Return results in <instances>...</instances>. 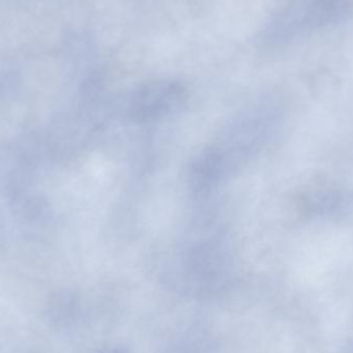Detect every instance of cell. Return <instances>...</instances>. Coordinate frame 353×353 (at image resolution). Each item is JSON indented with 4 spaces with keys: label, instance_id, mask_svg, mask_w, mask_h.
<instances>
[{
    "label": "cell",
    "instance_id": "obj_3",
    "mask_svg": "<svg viewBox=\"0 0 353 353\" xmlns=\"http://www.w3.org/2000/svg\"><path fill=\"white\" fill-rule=\"evenodd\" d=\"M350 0H310L305 2L306 29H317L339 23L350 14Z\"/></svg>",
    "mask_w": 353,
    "mask_h": 353
},
{
    "label": "cell",
    "instance_id": "obj_7",
    "mask_svg": "<svg viewBox=\"0 0 353 353\" xmlns=\"http://www.w3.org/2000/svg\"><path fill=\"white\" fill-rule=\"evenodd\" d=\"M342 353H353V340L346 346L345 350H344V352Z\"/></svg>",
    "mask_w": 353,
    "mask_h": 353
},
{
    "label": "cell",
    "instance_id": "obj_2",
    "mask_svg": "<svg viewBox=\"0 0 353 353\" xmlns=\"http://www.w3.org/2000/svg\"><path fill=\"white\" fill-rule=\"evenodd\" d=\"M185 97L186 89L176 81L148 83L130 97L128 115L136 121H155L180 109Z\"/></svg>",
    "mask_w": 353,
    "mask_h": 353
},
{
    "label": "cell",
    "instance_id": "obj_5",
    "mask_svg": "<svg viewBox=\"0 0 353 353\" xmlns=\"http://www.w3.org/2000/svg\"><path fill=\"white\" fill-rule=\"evenodd\" d=\"M74 303L70 300L55 301L49 306L47 311L48 319L51 323L57 325H64L72 321L76 315V309Z\"/></svg>",
    "mask_w": 353,
    "mask_h": 353
},
{
    "label": "cell",
    "instance_id": "obj_1",
    "mask_svg": "<svg viewBox=\"0 0 353 353\" xmlns=\"http://www.w3.org/2000/svg\"><path fill=\"white\" fill-rule=\"evenodd\" d=\"M169 279L184 296L214 300L230 290L234 279V263L221 243L201 241L187 249L170 272Z\"/></svg>",
    "mask_w": 353,
    "mask_h": 353
},
{
    "label": "cell",
    "instance_id": "obj_6",
    "mask_svg": "<svg viewBox=\"0 0 353 353\" xmlns=\"http://www.w3.org/2000/svg\"><path fill=\"white\" fill-rule=\"evenodd\" d=\"M101 353H128V352H126L125 350H123V348L113 347V348H109V350H105V352H103Z\"/></svg>",
    "mask_w": 353,
    "mask_h": 353
},
{
    "label": "cell",
    "instance_id": "obj_4",
    "mask_svg": "<svg viewBox=\"0 0 353 353\" xmlns=\"http://www.w3.org/2000/svg\"><path fill=\"white\" fill-rule=\"evenodd\" d=\"M347 201L338 191L321 190L309 193L303 201V209L309 217L331 218L345 211Z\"/></svg>",
    "mask_w": 353,
    "mask_h": 353
}]
</instances>
